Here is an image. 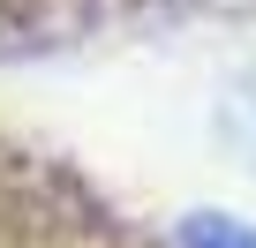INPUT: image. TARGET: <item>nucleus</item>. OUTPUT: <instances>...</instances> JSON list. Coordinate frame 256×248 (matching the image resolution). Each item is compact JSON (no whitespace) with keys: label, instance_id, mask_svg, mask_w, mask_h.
Masks as SVG:
<instances>
[{"label":"nucleus","instance_id":"obj_1","mask_svg":"<svg viewBox=\"0 0 256 248\" xmlns=\"http://www.w3.org/2000/svg\"><path fill=\"white\" fill-rule=\"evenodd\" d=\"M181 248H256V226L218 218V211H196V218L181 226Z\"/></svg>","mask_w":256,"mask_h":248}]
</instances>
